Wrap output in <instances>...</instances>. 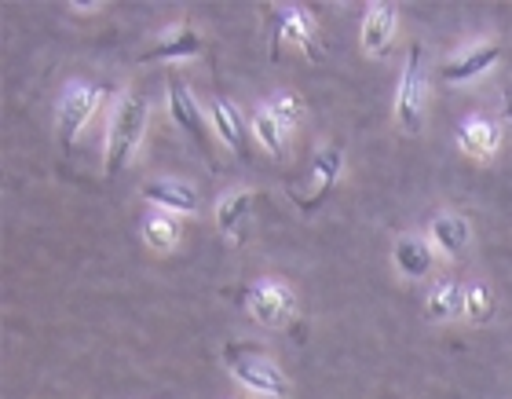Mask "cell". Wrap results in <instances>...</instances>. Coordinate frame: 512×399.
Listing matches in <instances>:
<instances>
[{"mask_svg":"<svg viewBox=\"0 0 512 399\" xmlns=\"http://www.w3.org/2000/svg\"><path fill=\"white\" fill-rule=\"evenodd\" d=\"M242 304H246V312L253 315L256 323L275 326V330H282V326H289L297 319V297H293V290H289L286 282L278 279L253 282L242 293Z\"/></svg>","mask_w":512,"mask_h":399,"instance_id":"obj_4","label":"cell"},{"mask_svg":"<svg viewBox=\"0 0 512 399\" xmlns=\"http://www.w3.org/2000/svg\"><path fill=\"white\" fill-rule=\"evenodd\" d=\"M278 44H297L308 59H322L315 19L304 8H297V4L271 8V59H278Z\"/></svg>","mask_w":512,"mask_h":399,"instance_id":"obj_5","label":"cell"},{"mask_svg":"<svg viewBox=\"0 0 512 399\" xmlns=\"http://www.w3.org/2000/svg\"><path fill=\"white\" fill-rule=\"evenodd\" d=\"M253 209H256V195L249 187H235L227 191L220 202H216V227L227 242H246L249 224H253Z\"/></svg>","mask_w":512,"mask_h":399,"instance_id":"obj_8","label":"cell"},{"mask_svg":"<svg viewBox=\"0 0 512 399\" xmlns=\"http://www.w3.org/2000/svg\"><path fill=\"white\" fill-rule=\"evenodd\" d=\"M99 99H103V88L92 85V81H77L63 92L59 99V110H55V125H59V143H63L66 151L74 147L77 132L85 129L88 118L96 114Z\"/></svg>","mask_w":512,"mask_h":399,"instance_id":"obj_6","label":"cell"},{"mask_svg":"<svg viewBox=\"0 0 512 399\" xmlns=\"http://www.w3.org/2000/svg\"><path fill=\"white\" fill-rule=\"evenodd\" d=\"M169 114H172V121L202 147L205 162L216 169L213 147H209V129H205V114H202V107H198V99L191 96V88L183 85V77H172L169 81Z\"/></svg>","mask_w":512,"mask_h":399,"instance_id":"obj_7","label":"cell"},{"mask_svg":"<svg viewBox=\"0 0 512 399\" xmlns=\"http://www.w3.org/2000/svg\"><path fill=\"white\" fill-rule=\"evenodd\" d=\"M469 220L461 213H436L432 216V242H436V249H443L447 257H458L461 249L469 246Z\"/></svg>","mask_w":512,"mask_h":399,"instance_id":"obj_18","label":"cell"},{"mask_svg":"<svg viewBox=\"0 0 512 399\" xmlns=\"http://www.w3.org/2000/svg\"><path fill=\"white\" fill-rule=\"evenodd\" d=\"M494 315V293L483 286V282H472L465 286V319L472 323H487Z\"/></svg>","mask_w":512,"mask_h":399,"instance_id":"obj_21","label":"cell"},{"mask_svg":"<svg viewBox=\"0 0 512 399\" xmlns=\"http://www.w3.org/2000/svg\"><path fill=\"white\" fill-rule=\"evenodd\" d=\"M465 315V286L458 279H439L428 293V319L432 323H447Z\"/></svg>","mask_w":512,"mask_h":399,"instance_id":"obj_17","label":"cell"},{"mask_svg":"<svg viewBox=\"0 0 512 399\" xmlns=\"http://www.w3.org/2000/svg\"><path fill=\"white\" fill-rule=\"evenodd\" d=\"M344 173V147H322L319 154H315V162H311V187H315V198L311 202H300V209L304 213H311V209H319L326 198H330V191L337 187V180H341Z\"/></svg>","mask_w":512,"mask_h":399,"instance_id":"obj_12","label":"cell"},{"mask_svg":"<svg viewBox=\"0 0 512 399\" xmlns=\"http://www.w3.org/2000/svg\"><path fill=\"white\" fill-rule=\"evenodd\" d=\"M253 136H256V143L264 147L271 158H286L289 154V147H286V132H282V125L275 121V114L267 107H260L253 114Z\"/></svg>","mask_w":512,"mask_h":399,"instance_id":"obj_19","label":"cell"},{"mask_svg":"<svg viewBox=\"0 0 512 399\" xmlns=\"http://www.w3.org/2000/svg\"><path fill=\"white\" fill-rule=\"evenodd\" d=\"M458 143L469 158L487 162V158L498 151V143H502V129H498V121H491V118H469V121H461Z\"/></svg>","mask_w":512,"mask_h":399,"instance_id":"obj_15","label":"cell"},{"mask_svg":"<svg viewBox=\"0 0 512 399\" xmlns=\"http://www.w3.org/2000/svg\"><path fill=\"white\" fill-rule=\"evenodd\" d=\"M267 110L275 114V121L282 125V132H289L300 118H304V103H300V96H293V92H282V96H275L271 103H267Z\"/></svg>","mask_w":512,"mask_h":399,"instance_id":"obj_22","label":"cell"},{"mask_svg":"<svg viewBox=\"0 0 512 399\" xmlns=\"http://www.w3.org/2000/svg\"><path fill=\"white\" fill-rule=\"evenodd\" d=\"M227 359V370H231V378L242 385V389L256 392V396H286L289 392V381L286 374L278 370L275 359H267L264 352H256V348H242V345H231L224 352Z\"/></svg>","mask_w":512,"mask_h":399,"instance_id":"obj_2","label":"cell"},{"mask_svg":"<svg viewBox=\"0 0 512 399\" xmlns=\"http://www.w3.org/2000/svg\"><path fill=\"white\" fill-rule=\"evenodd\" d=\"M395 22H399V8L388 4V0H377V4L366 8V19H363V48L366 52L381 55L384 48H388V41H392V33H395Z\"/></svg>","mask_w":512,"mask_h":399,"instance_id":"obj_16","label":"cell"},{"mask_svg":"<svg viewBox=\"0 0 512 399\" xmlns=\"http://www.w3.org/2000/svg\"><path fill=\"white\" fill-rule=\"evenodd\" d=\"M209 121H213V132L220 136V143H227V151L238 154V158H249V136H253V125H246V118L238 114L235 103L213 99Z\"/></svg>","mask_w":512,"mask_h":399,"instance_id":"obj_9","label":"cell"},{"mask_svg":"<svg viewBox=\"0 0 512 399\" xmlns=\"http://www.w3.org/2000/svg\"><path fill=\"white\" fill-rule=\"evenodd\" d=\"M150 103L139 92H125L114 107V118L107 125V176H121L136 158L139 143L147 136Z\"/></svg>","mask_w":512,"mask_h":399,"instance_id":"obj_1","label":"cell"},{"mask_svg":"<svg viewBox=\"0 0 512 399\" xmlns=\"http://www.w3.org/2000/svg\"><path fill=\"white\" fill-rule=\"evenodd\" d=\"M205 41L202 33L194 30V26H176L172 33H165L158 44H150L147 52L139 55V63H172V59H194V55H202Z\"/></svg>","mask_w":512,"mask_h":399,"instance_id":"obj_11","label":"cell"},{"mask_svg":"<svg viewBox=\"0 0 512 399\" xmlns=\"http://www.w3.org/2000/svg\"><path fill=\"white\" fill-rule=\"evenodd\" d=\"M143 198L150 205H161V213H194L202 198L191 184H180V180H150L143 187Z\"/></svg>","mask_w":512,"mask_h":399,"instance_id":"obj_14","label":"cell"},{"mask_svg":"<svg viewBox=\"0 0 512 399\" xmlns=\"http://www.w3.org/2000/svg\"><path fill=\"white\" fill-rule=\"evenodd\" d=\"M143 242L150 249H172L180 242V220L176 213H150L143 220Z\"/></svg>","mask_w":512,"mask_h":399,"instance_id":"obj_20","label":"cell"},{"mask_svg":"<svg viewBox=\"0 0 512 399\" xmlns=\"http://www.w3.org/2000/svg\"><path fill=\"white\" fill-rule=\"evenodd\" d=\"M392 260L403 279H425L436 268V253H432V242H425L421 235H403L395 242Z\"/></svg>","mask_w":512,"mask_h":399,"instance_id":"obj_13","label":"cell"},{"mask_svg":"<svg viewBox=\"0 0 512 399\" xmlns=\"http://www.w3.org/2000/svg\"><path fill=\"white\" fill-rule=\"evenodd\" d=\"M505 118L512 121V96H505Z\"/></svg>","mask_w":512,"mask_h":399,"instance_id":"obj_23","label":"cell"},{"mask_svg":"<svg viewBox=\"0 0 512 399\" xmlns=\"http://www.w3.org/2000/svg\"><path fill=\"white\" fill-rule=\"evenodd\" d=\"M498 59H502V44H494V41L476 44V48H469L465 55L439 66V77H443L447 85H469V81H476L480 74H487Z\"/></svg>","mask_w":512,"mask_h":399,"instance_id":"obj_10","label":"cell"},{"mask_svg":"<svg viewBox=\"0 0 512 399\" xmlns=\"http://www.w3.org/2000/svg\"><path fill=\"white\" fill-rule=\"evenodd\" d=\"M421 44H410L406 52L403 77H399V88H395V121L406 136H417L421 125H425V74H421Z\"/></svg>","mask_w":512,"mask_h":399,"instance_id":"obj_3","label":"cell"}]
</instances>
